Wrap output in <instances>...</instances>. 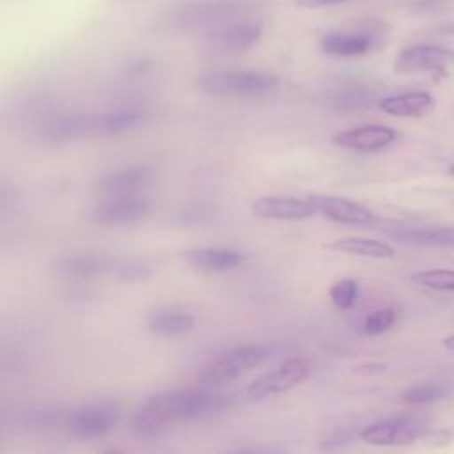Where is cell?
<instances>
[{
	"instance_id": "1",
	"label": "cell",
	"mask_w": 454,
	"mask_h": 454,
	"mask_svg": "<svg viewBox=\"0 0 454 454\" xmlns=\"http://www.w3.org/2000/svg\"><path fill=\"white\" fill-rule=\"evenodd\" d=\"M232 406L227 394L204 388L167 390L144 399L129 417V429L138 438H153L174 424L216 417Z\"/></svg>"
},
{
	"instance_id": "2",
	"label": "cell",
	"mask_w": 454,
	"mask_h": 454,
	"mask_svg": "<svg viewBox=\"0 0 454 454\" xmlns=\"http://www.w3.org/2000/svg\"><path fill=\"white\" fill-rule=\"evenodd\" d=\"M145 119V112L137 108L64 115L44 129V138L50 142H71L92 137H115L144 126Z\"/></svg>"
},
{
	"instance_id": "3",
	"label": "cell",
	"mask_w": 454,
	"mask_h": 454,
	"mask_svg": "<svg viewBox=\"0 0 454 454\" xmlns=\"http://www.w3.org/2000/svg\"><path fill=\"white\" fill-rule=\"evenodd\" d=\"M259 0H183L165 14L174 30H211L257 9Z\"/></svg>"
},
{
	"instance_id": "4",
	"label": "cell",
	"mask_w": 454,
	"mask_h": 454,
	"mask_svg": "<svg viewBox=\"0 0 454 454\" xmlns=\"http://www.w3.org/2000/svg\"><path fill=\"white\" fill-rule=\"evenodd\" d=\"M280 80L277 74L259 69H222L197 76L195 87L218 98H259L273 92Z\"/></svg>"
},
{
	"instance_id": "5",
	"label": "cell",
	"mask_w": 454,
	"mask_h": 454,
	"mask_svg": "<svg viewBox=\"0 0 454 454\" xmlns=\"http://www.w3.org/2000/svg\"><path fill=\"white\" fill-rule=\"evenodd\" d=\"M270 355V349L262 344H245L232 348L220 356L209 360L204 364L195 380L199 385L209 387V385H223L231 383L241 374L248 372L250 369L262 364Z\"/></svg>"
},
{
	"instance_id": "6",
	"label": "cell",
	"mask_w": 454,
	"mask_h": 454,
	"mask_svg": "<svg viewBox=\"0 0 454 454\" xmlns=\"http://www.w3.org/2000/svg\"><path fill=\"white\" fill-rule=\"evenodd\" d=\"M121 420V411L110 403H92L66 411L64 426L80 440H98L112 433Z\"/></svg>"
},
{
	"instance_id": "7",
	"label": "cell",
	"mask_w": 454,
	"mask_h": 454,
	"mask_svg": "<svg viewBox=\"0 0 454 454\" xmlns=\"http://www.w3.org/2000/svg\"><path fill=\"white\" fill-rule=\"evenodd\" d=\"M262 37V25L252 20H234L211 28L204 35V44L215 53L247 51Z\"/></svg>"
},
{
	"instance_id": "8",
	"label": "cell",
	"mask_w": 454,
	"mask_h": 454,
	"mask_svg": "<svg viewBox=\"0 0 454 454\" xmlns=\"http://www.w3.org/2000/svg\"><path fill=\"white\" fill-rule=\"evenodd\" d=\"M310 374V365L305 358H289L284 364H280L277 369L259 376L254 380L247 394L250 399H266L270 395H277L282 392H287L307 380Z\"/></svg>"
},
{
	"instance_id": "9",
	"label": "cell",
	"mask_w": 454,
	"mask_h": 454,
	"mask_svg": "<svg viewBox=\"0 0 454 454\" xmlns=\"http://www.w3.org/2000/svg\"><path fill=\"white\" fill-rule=\"evenodd\" d=\"M115 257L105 254H69L51 261V273L64 280H92L110 277Z\"/></svg>"
},
{
	"instance_id": "10",
	"label": "cell",
	"mask_w": 454,
	"mask_h": 454,
	"mask_svg": "<svg viewBox=\"0 0 454 454\" xmlns=\"http://www.w3.org/2000/svg\"><path fill=\"white\" fill-rule=\"evenodd\" d=\"M151 211L147 199L140 195L114 197L99 200L89 213L98 225H129L144 220Z\"/></svg>"
},
{
	"instance_id": "11",
	"label": "cell",
	"mask_w": 454,
	"mask_h": 454,
	"mask_svg": "<svg viewBox=\"0 0 454 454\" xmlns=\"http://www.w3.org/2000/svg\"><path fill=\"white\" fill-rule=\"evenodd\" d=\"M307 199L312 202L317 213L335 223L356 227H371L376 223V215L355 200L328 193H309Z\"/></svg>"
},
{
	"instance_id": "12",
	"label": "cell",
	"mask_w": 454,
	"mask_h": 454,
	"mask_svg": "<svg viewBox=\"0 0 454 454\" xmlns=\"http://www.w3.org/2000/svg\"><path fill=\"white\" fill-rule=\"evenodd\" d=\"M154 177V168L145 163H137L129 167H122L115 172L106 174L96 184V193L101 199L114 197H131L138 195Z\"/></svg>"
},
{
	"instance_id": "13",
	"label": "cell",
	"mask_w": 454,
	"mask_h": 454,
	"mask_svg": "<svg viewBox=\"0 0 454 454\" xmlns=\"http://www.w3.org/2000/svg\"><path fill=\"white\" fill-rule=\"evenodd\" d=\"M454 66V51L434 44H413L399 51L394 67L397 73L434 71L447 73Z\"/></svg>"
},
{
	"instance_id": "14",
	"label": "cell",
	"mask_w": 454,
	"mask_h": 454,
	"mask_svg": "<svg viewBox=\"0 0 454 454\" xmlns=\"http://www.w3.org/2000/svg\"><path fill=\"white\" fill-rule=\"evenodd\" d=\"M250 211L264 220H305L314 216L316 207L309 199H298L289 195H264L252 202Z\"/></svg>"
},
{
	"instance_id": "15",
	"label": "cell",
	"mask_w": 454,
	"mask_h": 454,
	"mask_svg": "<svg viewBox=\"0 0 454 454\" xmlns=\"http://www.w3.org/2000/svg\"><path fill=\"white\" fill-rule=\"evenodd\" d=\"M420 436V426L411 419H387L362 429L360 438L369 445L399 447L408 445Z\"/></svg>"
},
{
	"instance_id": "16",
	"label": "cell",
	"mask_w": 454,
	"mask_h": 454,
	"mask_svg": "<svg viewBox=\"0 0 454 454\" xmlns=\"http://www.w3.org/2000/svg\"><path fill=\"white\" fill-rule=\"evenodd\" d=\"M378 37L380 34L372 28L335 30L323 35L321 50L332 57H360L369 53L378 44Z\"/></svg>"
},
{
	"instance_id": "17",
	"label": "cell",
	"mask_w": 454,
	"mask_h": 454,
	"mask_svg": "<svg viewBox=\"0 0 454 454\" xmlns=\"http://www.w3.org/2000/svg\"><path fill=\"white\" fill-rule=\"evenodd\" d=\"M397 133L385 124H364L356 128H349L339 131L332 137V142L344 149L362 151V153H374L395 140Z\"/></svg>"
},
{
	"instance_id": "18",
	"label": "cell",
	"mask_w": 454,
	"mask_h": 454,
	"mask_svg": "<svg viewBox=\"0 0 454 454\" xmlns=\"http://www.w3.org/2000/svg\"><path fill=\"white\" fill-rule=\"evenodd\" d=\"M183 259L202 271H231L241 266L247 255L232 247H193L183 252Z\"/></svg>"
},
{
	"instance_id": "19",
	"label": "cell",
	"mask_w": 454,
	"mask_h": 454,
	"mask_svg": "<svg viewBox=\"0 0 454 454\" xmlns=\"http://www.w3.org/2000/svg\"><path fill=\"white\" fill-rule=\"evenodd\" d=\"M378 106L394 117H420L433 110L434 99L424 90H411L404 94L387 96L378 101Z\"/></svg>"
},
{
	"instance_id": "20",
	"label": "cell",
	"mask_w": 454,
	"mask_h": 454,
	"mask_svg": "<svg viewBox=\"0 0 454 454\" xmlns=\"http://www.w3.org/2000/svg\"><path fill=\"white\" fill-rule=\"evenodd\" d=\"M195 319L184 310L158 309L147 316V328L156 337H177L193 330Z\"/></svg>"
},
{
	"instance_id": "21",
	"label": "cell",
	"mask_w": 454,
	"mask_h": 454,
	"mask_svg": "<svg viewBox=\"0 0 454 454\" xmlns=\"http://www.w3.org/2000/svg\"><path fill=\"white\" fill-rule=\"evenodd\" d=\"M392 239L419 247H454V227H401L387 232Z\"/></svg>"
},
{
	"instance_id": "22",
	"label": "cell",
	"mask_w": 454,
	"mask_h": 454,
	"mask_svg": "<svg viewBox=\"0 0 454 454\" xmlns=\"http://www.w3.org/2000/svg\"><path fill=\"white\" fill-rule=\"evenodd\" d=\"M328 250L353 254V255H364V257H374V259H390L394 257V248L378 239L362 238V236H346L333 239L326 245Z\"/></svg>"
},
{
	"instance_id": "23",
	"label": "cell",
	"mask_w": 454,
	"mask_h": 454,
	"mask_svg": "<svg viewBox=\"0 0 454 454\" xmlns=\"http://www.w3.org/2000/svg\"><path fill=\"white\" fill-rule=\"evenodd\" d=\"M153 277V268L140 257H115L112 278L121 282H145Z\"/></svg>"
},
{
	"instance_id": "24",
	"label": "cell",
	"mask_w": 454,
	"mask_h": 454,
	"mask_svg": "<svg viewBox=\"0 0 454 454\" xmlns=\"http://www.w3.org/2000/svg\"><path fill=\"white\" fill-rule=\"evenodd\" d=\"M450 392H452V387L449 383L426 381V383H417L408 390H404L401 399L406 404H429L447 397Z\"/></svg>"
},
{
	"instance_id": "25",
	"label": "cell",
	"mask_w": 454,
	"mask_h": 454,
	"mask_svg": "<svg viewBox=\"0 0 454 454\" xmlns=\"http://www.w3.org/2000/svg\"><path fill=\"white\" fill-rule=\"evenodd\" d=\"M371 103H372V96L365 89H344L335 92L330 98V106L335 112H344V114L365 110L371 106Z\"/></svg>"
},
{
	"instance_id": "26",
	"label": "cell",
	"mask_w": 454,
	"mask_h": 454,
	"mask_svg": "<svg viewBox=\"0 0 454 454\" xmlns=\"http://www.w3.org/2000/svg\"><path fill=\"white\" fill-rule=\"evenodd\" d=\"M411 282L436 291H454V270H443V268H433L417 271L411 277Z\"/></svg>"
},
{
	"instance_id": "27",
	"label": "cell",
	"mask_w": 454,
	"mask_h": 454,
	"mask_svg": "<svg viewBox=\"0 0 454 454\" xmlns=\"http://www.w3.org/2000/svg\"><path fill=\"white\" fill-rule=\"evenodd\" d=\"M328 296L337 309L348 310L358 300V282L355 278H340L330 287Z\"/></svg>"
},
{
	"instance_id": "28",
	"label": "cell",
	"mask_w": 454,
	"mask_h": 454,
	"mask_svg": "<svg viewBox=\"0 0 454 454\" xmlns=\"http://www.w3.org/2000/svg\"><path fill=\"white\" fill-rule=\"evenodd\" d=\"M394 323H395V310L392 307H385L371 312L364 319L362 328L365 335H381L387 330H390Z\"/></svg>"
},
{
	"instance_id": "29",
	"label": "cell",
	"mask_w": 454,
	"mask_h": 454,
	"mask_svg": "<svg viewBox=\"0 0 454 454\" xmlns=\"http://www.w3.org/2000/svg\"><path fill=\"white\" fill-rule=\"evenodd\" d=\"M351 0H296V5L301 9H323V7H333L340 5Z\"/></svg>"
},
{
	"instance_id": "30",
	"label": "cell",
	"mask_w": 454,
	"mask_h": 454,
	"mask_svg": "<svg viewBox=\"0 0 454 454\" xmlns=\"http://www.w3.org/2000/svg\"><path fill=\"white\" fill-rule=\"evenodd\" d=\"M443 346H445L447 349L454 351V335H449V337H445V339H443Z\"/></svg>"
},
{
	"instance_id": "31",
	"label": "cell",
	"mask_w": 454,
	"mask_h": 454,
	"mask_svg": "<svg viewBox=\"0 0 454 454\" xmlns=\"http://www.w3.org/2000/svg\"><path fill=\"white\" fill-rule=\"evenodd\" d=\"M449 174H450V176H454V163L449 167Z\"/></svg>"
}]
</instances>
